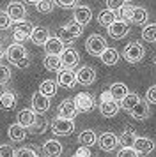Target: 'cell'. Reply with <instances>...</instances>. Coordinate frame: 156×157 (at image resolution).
<instances>
[{
    "mask_svg": "<svg viewBox=\"0 0 156 157\" xmlns=\"http://www.w3.org/2000/svg\"><path fill=\"white\" fill-rule=\"evenodd\" d=\"M106 48H108V46H106V39L103 36H99V34H92V36L85 41V50H87V53L92 55V57H101Z\"/></svg>",
    "mask_w": 156,
    "mask_h": 157,
    "instance_id": "6da1fadb",
    "label": "cell"
},
{
    "mask_svg": "<svg viewBox=\"0 0 156 157\" xmlns=\"http://www.w3.org/2000/svg\"><path fill=\"white\" fill-rule=\"evenodd\" d=\"M144 55H146V50H144V46L138 44V43H129L126 48H124V51H122L124 60L129 62V64H138L142 58H144Z\"/></svg>",
    "mask_w": 156,
    "mask_h": 157,
    "instance_id": "7a4b0ae2",
    "label": "cell"
},
{
    "mask_svg": "<svg viewBox=\"0 0 156 157\" xmlns=\"http://www.w3.org/2000/svg\"><path fill=\"white\" fill-rule=\"evenodd\" d=\"M32 32H34V25H32V23H28V21L16 23L13 27V39L20 44V43H23V41L30 39Z\"/></svg>",
    "mask_w": 156,
    "mask_h": 157,
    "instance_id": "3957f363",
    "label": "cell"
},
{
    "mask_svg": "<svg viewBox=\"0 0 156 157\" xmlns=\"http://www.w3.org/2000/svg\"><path fill=\"white\" fill-rule=\"evenodd\" d=\"M82 32H84V27H80L78 23H68V25H64L62 29H60V32H59V36L62 41H66V43H69V41H75L76 37L82 36Z\"/></svg>",
    "mask_w": 156,
    "mask_h": 157,
    "instance_id": "277c9868",
    "label": "cell"
},
{
    "mask_svg": "<svg viewBox=\"0 0 156 157\" xmlns=\"http://www.w3.org/2000/svg\"><path fill=\"white\" fill-rule=\"evenodd\" d=\"M6 58L9 60V62H13V64L18 65L21 60L27 58V48H25L23 44H18V43L11 44V46L6 50Z\"/></svg>",
    "mask_w": 156,
    "mask_h": 157,
    "instance_id": "5b68a950",
    "label": "cell"
},
{
    "mask_svg": "<svg viewBox=\"0 0 156 157\" xmlns=\"http://www.w3.org/2000/svg\"><path fill=\"white\" fill-rule=\"evenodd\" d=\"M73 102H75V106H76V109L80 113H89L92 108H94V97H92L89 92L76 94L75 99H73Z\"/></svg>",
    "mask_w": 156,
    "mask_h": 157,
    "instance_id": "8992f818",
    "label": "cell"
},
{
    "mask_svg": "<svg viewBox=\"0 0 156 157\" xmlns=\"http://www.w3.org/2000/svg\"><path fill=\"white\" fill-rule=\"evenodd\" d=\"M51 131L57 136H68L75 131V124H73V120H66V118L57 117L55 120L51 122Z\"/></svg>",
    "mask_w": 156,
    "mask_h": 157,
    "instance_id": "52a82bcc",
    "label": "cell"
},
{
    "mask_svg": "<svg viewBox=\"0 0 156 157\" xmlns=\"http://www.w3.org/2000/svg\"><path fill=\"white\" fill-rule=\"evenodd\" d=\"M75 74H76V83H80V85H84V86H89L96 81V69L91 67V65L80 67Z\"/></svg>",
    "mask_w": 156,
    "mask_h": 157,
    "instance_id": "ba28073f",
    "label": "cell"
},
{
    "mask_svg": "<svg viewBox=\"0 0 156 157\" xmlns=\"http://www.w3.org/2000/svg\"><path fill=\"white\" fill-rule=\"evenodd\" d=\"M6 13L9 14L11 21H14V23H21V21H25V16H27V9H25V6H23V4H20V2H11V4L7 6Z\"/></svg>",
    "mask_w": 156,
    "mask_h": 157,
    "instance_id": "9c48e42d",
    "label": "cell"
},
{
    "mask_svg": "<svg viewBox=\"0 0 156 157\" xmlns=\"http://www.w3.org/2000/svg\"><path fill=\"white\" fill-rule=\"evenodd\" d=\"M57 113L60 118H66V120H73L75 117L78 115V109L75 106V102L71 99H64L60 104H59V109H57Z\"/></svg>",
    "mask_w": 156,
    "mask_h": 157,
    "instance_id": "30bf717a",
    "label": "cell"
},
{
    "mask_svg": "<svg viewBox=\"0 0 156 157\" xmlns=\"http://www.w3.org/2000/svg\"><path fill=\"white\" fill-rule=\"evenodd\" d=\"M98 145H99L101 150L112 152V150H115V147L119 145V138L113 134V132H103V134L98 138Z\"/></svg>",
    "mask_w": 156,
    "mask_h": 157,
    "instance_id": "8fae6325",
    "label": "cell"
},
{
    "mask_svg": "<svg viewBox=\"0 0 156 157\" xmlns=\"http://www.w3.org/2000/svg\"><path fill=\"white\" fill-rule=\"evenodd\" d=\"M66 50V46H64V41L60 37H50L48 43L44 44V51H46V55H53V57H60Z\"/></svg>",
    "mask_w": 156,
    "mask_h": 157,
    "instance_id": "7c38bea8",
    "label": "cell"
},
{
    "mask_svg": "<svg viewBox=\"0 0 156 157\" xmlns=\"http://www.w3.org/2000/svg\"><path fill=\"white\" fill-rule=\"evenodd\" d=\"M60 60H62V69H73L78 64L80 55H78V51L75 48H66L64 53L60 55Z\"/></svg>",
    "mask_w": 156,
    "mask_h": 157,
    "instance_id": "4fadbf2b",
    "label": "cell"
},
{
    "mask_svg": "<svg viewBox=\"0 0 156 157\" xmlns=\"http://www.w3.org/2000/svg\"><path fill=\"white\" fill-rule=\"evenodd\" d=\"M32 109H34L35 113H39V115L46 113V111L50 109V99L44 97L43 94L35 92L34 95H32Z\"/></svg>",
    "mask_w": 156,
    "mask_h": 157,
    "instance_id": "5bb4252c",
    "label": "cell"
},
{
    "mask_svg": "<svg viewBox=\"0 0 156 157\" xmlns=\"http://www.w3.org/2000/svg\"><path fill=\"white\" fill-rule=\"evenodd\" d=\"M73 18H75V23H78L80 27H85V25L92 20L91 7H87V6H80V7H76L75 9V13H73Z\"/></svg>",
    "mask_w": 156,
    "mask_h": 157,
    "instance_id": "9a60e30c",
    "label": "cell"
},
{
    "mask_svg": "<svg viewBox=\"0 0 156 157\" xmlns=\"http://www.w3.org/2000/svg\"><path fill=\"white\" fill-rule=\"evenodd\" d=\"M57 83L64 88H73L76 85V74L71 71V69H62L57 76Z\"/></svg>",
    "mask_w": 156,
    "mask_h": 157,
    "instance_id": "2e32d148",
    "label": "cell"
},
{
    "mask_svg": "<svg viewBox=\"0 0 156 157\" xmlns=\"http://www.w3.org/2000/svg\"><path fill=\"white\" fill-rule=\"evenodd\" d=\"M108 36L112 37V39H122V37L128 36V32H129V25L126 21H117L113 23L112 27H108Z\"/></svg>",
    "mask_w": 156,
    "mask_h": 157,
    "instance_id": "e0dca14e",
    "label": "cell"
},
{
    "mask_svg": "<svg viewBox=\"0 0 156 157\" xmlns=\"http://www.w3.org/2000/svg\"><path fill=\"white\" fill-rule=\"evenodd\" d=\"M121 104L117 102V101H105V102H99V111H101V115L105 117V118H112V117H115L117 115V111H119Z\"/></svg>",
    "mask_w": 156,
    "mask_h": 157,
    "instance_id": "ac0fdd59",
    "label": "cell"
},
{
    "mask_svg": "<svg viewBox=\"0 0 156 157\" xmlns=\"http://www.w3.org/2000/svg\"><path fill=\"white\" fill-rule=\"evenodd\" d=\"M16 118H18V124H20L21 127L30 129L32 125H34L37 115H35L34 109H21V111H18V117H16Z\"/></svg>",
    "mask_w": 156,
    "mask_h": 157,
    "instance_id": "d6986e66",
    "label": "cell"
},
{
    "mask_svg": "<svg viewBox=\"0 0 156 157\" xmlns=\"http://www.w3.org/2000/svg\"><path fill=\"white\" fill-rule=\"evenodd\" d=\"M48 39H50L48 29H44V27H34V32L30 36V41L35 46H44V44L48 43Z\"/></svg>",
    "mask_w": 156,
    "mask_h": 157,
    "instance_id": "ffe728a7",
    "label": "cell"
},
{
    "mask_svg": "<svg viewBox=\"0 0 156 157\" xmlns=\"http://www.w3.org/2000/svg\"><path fill=\"white\" fill-rule=\"evenodd\" d=\"M129 115L133 117L135 120H146L149 115H151V109H149V102L147 101H140L137 106L129 111Z\"/></svg>",
    "mask_w": 156,
    "mask_h": 157,
    "instance_id": "44dd1931",
    "label": "cell"
},
{
    "mask_svg": "<svg viewBox=\"0 0 156 157\" xmlns=\"http://www.w3.org/2000/svg\"><path fill=\"white\" fill-rule=\"evenodd\" d=\"M78 143H80V147H87V148H91V147H94V145L98 143V136H96V132L91 131V129L82 131V132L78 134Z\"/></svg>",
    "mask_w": 156,
    "mask_h": 157,
    "instance_id": "7402d4cb",
    "label": "cell"
},
{
    "mask_svg": "<svg viewBox=\"0 0 156 157\" xmlns=\"http://www.w3.org/2000/svg\"><path fill=\"white\" fill-rule=\"evenodd\" d=\"M115 21H117V13H113V11H110V9H103V11L98 14V23L101 25V27H105V29L112 27Z\"/></svg>",
    "mask_w": 156,
    "mask_h": 157,
    "instance_id": "603a6c76",
    "label": "cell"
},
{
    "mask_svg": "<svg viewBox=\"0 0 156 157\" xmlns=\"http://www.w3.org/2000/svg\"><path fill=\"white\" fill-rule=\"evenodd\" d=\"M7 134H9V140H11V141H23V140L27 138V129L21 127L20 124L16 122L13 125H9Z\"/></svg>",
    "mask_w": 156,
    "mask_h": 157,
    "instance_id": "cb8c5ba5",
    "label": "cell"
},
{
    "mask_svg": "<svg viewBox=\"0 0 156 157\" xmlns=\"http://www.w3.org/2000/svg\"><path fill=\"white\" fill-rule=\"evenodd\" d=\"M43 150H44L46 157H59L62 154V145L57 141V140H48V141H44V145H43Z\"/></svg>",
    "mask_w": 156,
    "mask_h": 157,
    "instance_id": "d4e9b609",
    "label": "cell"
},
{
    "mask_svg": "<svg viewBox=\"0 0 156 157\" xmlns=\"http://www.w3.org/2000/svg\"><path fill=\"white\" fill-rule=\"evenodd\" d=\"M135 150H137V154H149V152H153L154 150V141L153 140H149V138H137V141H135Z\"/></svg>",
    "mask_w": 156,
    "mask_h": 157,
    "instance_id": "484cf974",
    "label": "cell"
},
{
    "mask_svg": "<svg viewBox=\"0 0 156 157\" xmlns=\"http://www.w3.org/2000/svg\"><path fill=\"white\" fill-rule=\"evenodd\" d=\"M108 92H110V95H112L113 101L121 102V101L129 94V90H128V85H124V83H113V85L110 86V90H108Z\"/></svg>",
    "mask_w": 156,
    "mask_h": 157,
    "instance_id": "4316f807",
    "label": "cell"
},
{
    "mask_svg": "<svg viewBox=\"0 0 156 157\" xmlns=\"http://www.w3.org/2000/svg\"><path fill=\"white\" fill-rule=\"evenodd\" d=\"M99 58H101V62H103L105 65H115L117 62H119L121 55H119V51L115 50V48H106Z\"/></svg>",
    "mask_w": 156,
    "mask_h": 157,
    "instance_id": "83f0119b",
    "label": "cell"
},
{
    "mask_svg": "<svg viewBox=\"0 0 156 157\" xmlns=\"http://www.w3.org/2000/svg\"><path fill=\"white\" fill-rule=\"evenodd\" d=\"M135 141H137V134H135L131 129H126V131L119 136V145L122 148H133Z\"/></svg>",
    "mask_w": 156,
    "mask_h": 157,
    "instance_id": "f1b7e54d",
    "label": "cell"
},
{
    "mask_svg": "<svg viewBox=\"0 0 156 157\" xmlns=\"http://www.w3.org/2000/svg\"><path fill=\"white\" fill-rule=\"evenodd\" d=\"M0 106L4 109H13L16 106V94L11 90H4L0 94Z\"/></svg>",
    "mask_w": 156,
    "mask_h": 157,
    "instance_id": "f546056e",
    "label": "cell"
},
{
    "mask_svg": "<svg viewBox=\"0 0 156 157\" xmlns=\"http://www.w3.org/2000/svg\"><path fill=\"white\" fill-rule=\"evenodd\" d=\"M43 65L46 71H62V60L60 57H53V55H46L43 60Z\"/></svg>",
    "mask_w": 156,
    "mask_h": 157,
    "instance_id": "4dcf8cb0",
    "label": "cell"
},
{
    "mask_svg": "<svg viewBox=\"0 0 156 157\" xmlns=\"http://www.w3.org/2000/svg\"><path fill=\"white\" fill-rule=\"evenodd\" d=\"M140 101H142V99L138 97V94L129 92L126 97H124V99L121 101L119 104H121V108H122V109H126V111H131V109H133V108L137 106L138 102H140Z\"/></svg>",
    "mask_w": 156,
    "mask_h": 157,
    "instance_id": "1f68e13d",
    "label": "cell"
},
{
    "mask_svg": "<svg viewBox=\"0 0 156 157\" xmlns=\"http://www.w3.org/2000/svg\"><path fill=\"white\" fill-rule=\"evenodd\" d=\"M39 94H43L44 97H53L57 94V81H53V79H44L41 83V86H39Z\"/></svg>",
    "mask_w": 156,
    "mask_h": 157,
    "instance_id": "d6a6232c",
    "label": "cell"
},
{
    "mask_svg": "<svg viewBox=\"0 0 156 157\" xmlns=\"http://www.w3.org/2000/svg\"><path fill=\"white\" fill-rule=\"evenodd\" d=\"M133 13H135V7L133 6H129V4H124L122 7L117 11V20L119 21H131L133 20Z\"/></svg>",
    "mask_w": 156,
    "mask_h": 157,
    "instance_id": "836d02e7",
    "label": "cell"
},
{
    "mask_svg": "<svg viewBox=\"0 0 156 157\" xmlns=\"http://www.w3.org/2000/svg\"><path fill=\"white\" fill-rule=\"evenodd\" d=\"M142 39L147 43H156V23H147L142 29Z\"/></svg>",
    "mask_w": 156,
    "mask_h": 157,
    "instance_id": "e575fe53",
    "label": "cell"
},
{
    "mask_svg": "<svg viewBox=\"0 0 156 157\" xmlns=\"http://www.w3.org/2000/svg\"><path fill=\"white\" fill-rule=\"evenodd\" d=\"M46 127H48V122H46V118L39 115V117L35 118L34 125L30 127V132H32V134H43V132L46 131Z\"/></svg>",
    "mask_w": 156,
    "mask_h": 157,
    "instance_id": "d590c367",
    "label": "cell"
},
{
    "mask_svg": "<svg viewBox=\"0 0 156 157\" xmlns=\"http://www.w3.org/2000/svg\"><path fill=\"white\" fill-rule=\"evenodd\" d=\"M146 21H147V11H146L144 7H135L131 23H135V25H144Z\"/></svg>",
    "mask_w": 156,
    "mask_h": 157,
    "instance_id": "8d00e7d4",
    "label": "cell"
},
{
    "mask_svg": "<svg viewBox=\"0 0 156 157\" xmlns=\"http://www.w3.org/2000/svg\"><path fill=\"white\" fill-rule=\"evenodd\" d=\"M35 7H37L39 13L48 14V13H51L53 7H55V0H41V2H37V4H35Z\"/></svg>",
    "mask_w": 156,
    "mask_h": 157,
    "instance_id": "74e56055",
    "label": "cell"
},
{
    "mask_svg": "<svg viewBox=\"0 0 156 157\" xmlns=\"http://www.w3.org/2000/svg\"><path fill=\"white\" fill-rule=\"evenodd\" d=\"M11 79V69L7 65H0V85H6Z\"/></svg>",
    "mask_w": 156,
    "mask_h": 157,
    "instance_id": "f35d334b",
    "label": "cell"
},
{
    "mask_svg": "<svg viewBox=\"0 0 156 157\" xmlns=\"http://www.w3.org/2000/svg\"><path fill=\"white\" fill-rule=\"evenodd\" d=\"M105 2H106V9H110V11H113V13H117V11L126 4L124 0H105Z\"/></svg>",
    "mask_w": 156,
    "mask_h": 157,
    "instance_id": "ab89813d",
    "label": "cell"
},
{
    "mask_svg": "<svg viewBox=\"0 0 156 157\" xmlns=\"http://www.w3.org/2000/svg\"><path fill=\"white\" fill-rule=\"evenodd\" d=\"M0 157H16V150L11 145H0Z\"/></svg>",
    "mask_w": 156,
    "mask_h": 157,
    "instance_id": "60d3db41",
    "label": "cell"
},
{
    "mask_svg": "<svg viewBox=\"0 0 156 157\" xmlns=\"http://www.w3.org/2000/svg\"><path fill=\"white\" fill-rule=\"evenodd\" d=\"M16 157H37V154L34 152V148H30V147H23V148L16 150Z\"/></svg>",
    "mask_w": 156,
    "mask_h": 157,
    "instance_id": "b9f144b4",
    "label": "cell"
},
{
    "mask_svg": "<svg viewBox=\"0 0 156 157\" xmlns=\"http://www.w3.org/2000/svg\"><path fill=\"white\" fill-rule=\"evenodd\" d=\"M11 18L7 14L6 11H0V30L2 29H9V25H11Z\"/></svg>",
    "mask_w": 156,
    "mask_h": 157,
    "instance_id": "7bdbcfd3",
    "label": "cell"
},
{
    "mask_svg": "<svg viewBox=\"0 0 156 157\" xmlns=\"http://www.w3.org/2000/svg\"><path fill=\"white\" fill-rule=\"evenodd\" d=\"M115 157H138V154L135 148H121Z\"/></svg>",
    "mask_w": 156,
    "mask_h": 157,
    "instance_id": "ee69618b",
    "label": "cell"
},
{
    "mask_svg": "<svg viewBox=\"0 0 156 157\" xmlns=\"http://www.w3.org/2000/svg\"><path fill=\"white\" fill-rule=\"evenodd\" d=\"M146 101H147L149 104H156V85H153L147 90V94H146Z\"/></svg>",
    "mask_w": 156,
    "mask_h": 157,
    "instance_id": "f6af8a7d",
    "label": "cell"
},
{
    "mask_svg": "<svg viewBox=\"0 0 156 157\" xmlns=\"http://www.w3.org/2000/svg\"><path fill=\"white\" fill-rule=\"evenodd\" d=\"M76 2H78V0H55L57 6H60V7H64V9L75 7V6H76Z\"/></svg>",
    "mask_w": 156,
    "mask_h": 157,
    "instance_id": "bcb514c9",
    "label": "cell"
},
{
    "mask_svg": "<svg viewBox=\"0 0 156 157\" xmlns=\"http://www.w3.org/2000/svg\"><path fill=\"white\" fill-rule=\"evenodd\" d=\"M75 155H78V157H91V150L87 148V147H80V148L76 150Z\"/></svg>",
    "mask_w": 156,
    "mask_h": 157,
    "instance_id": "7dc6e473",
    "label": "cell"
},
{
    "mask_svg": "<svg viewBox=\"0 0 156 157\" xmlns=\"http://www.w3.org/2000/svg\"><path fill=\"white\" fill-rule=\"evenodd\" d=\"M110 99H112V95H110L108 90H105V92L99 95V102H105V101H110Z\"/></svg>",
    "mask_w": 156,
    "mask_h": 157,
    "instance_id": "c3c4849f",
    "label": "cell"
},
{
    "mask_svg": "<svg viewBox=\"0 0 156 157\" xmlns=\"http://www.w3.org/2000/svg\"><path fill=\"white\" fill-rule=\"evenodd\" d=\"M28 65H30V58H25V60H21L20 64H18V67H21V69H25V67H28Z\"/></svg>",
    "mask_w": 156,
    "mask_h": 157,
    "instance_id": "681fc988",
    "label": "cell"
},
{
    "mask_svg": "<svg viewBox=\"0 0 156 157\" xmlns=\"http://www.w3.org/2000/svg\"><path fill=\"white\" fill-rule=\"evenodd\" d=\"M4 55H6V51H4V48L0 46V58H4Z\"/></svg>",
    "mask_w": 156,
    "mask_h": 157,
    "instance_id": "f907efd6",
    "label": "cell"
},
{
    "mask_svg": "<svg viewBox=\"0 0 156 157\" xmlns=\"http://www.w3.org/2000/svg\"><path fill=\"white\" fill-rule=\"evenodd\" d=\"M28 4H37V2H41V0H27Z\"/></svg>",
    "mask_w": 156,
    "mask_h": 157,
    "instance_id": "816d5d0a",
    "label": "cell"
},
{
    "mask_svg": "<svg viewBox=\"0 0 156 157\" xmlns=\"http://www.w3.org/2000/svg\"><path fill=\"white\" fill-rule=\"evenodd\" d=\"M154 65H156V57H154Z\"/></svg>",
    "mask_w": 156,
    "mask_h": 157,
    "instance_id": "f5cc1de1",
    "label": "cell"
},
{
    "mask_svg": "<svg viewBox=\"0 0 156 157\" xmlns=\"http://www.w3.org/2000/svg\"><path fill=\"white\" fill-rule=\"evenodd\" d=\"M124 2H129V0H124Z\"/></svg>",
    "mask_w": 156,
    "mask_h": 157,
    "instance_id": "db71d44e",
    "label": "cell"
},
{
    "mask_svg": "<svg viewBox=\"0 0 156 157\" xmlns=\"http://www.w3.org/2000/svg\"><path fill=\"white\" fill-rule=\"evenodd\" d=\"M73 157H78V155H73Z\"/></svg>",
    "mask_w": 156,
    "mask_h": 157,
    "instance_id": "11a10c76",
    "label": "cell"
}]
</instances>
